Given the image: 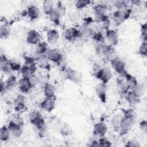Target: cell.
<instances>
[{"label": "cell", "instance_id": "cell-1", "mask_svg": "<svg viewBox=\"0 0 147 147\" xmlns=\"http://www.w3.org/2000/svg\"><path fill=\"white\" fill-rule=\"evenodd\" d=\"M62 71L65 78L73 83L79 84L82 82V74L79 71L67 67L62 68Z\"/></svg>", "mask_w": 147, "mask_h": 147}, {"label": "cell", "instance_id": "cell-2", "mask_svg": "<svg viewBox=\"0 0 147 147\" xmlns=\"http://www.w3.org/2000/svg\"><path fill=\"white\" fill-rule=\"evenodd\" d=\"M95 76L96 79L100 80L102 83L107 84L111 79L112 72L109 67L99 68L94 72Z\"/></svg>", "mask_w": 147, "mask_h": 147}, {"label": "cell", "instance_id": "cell-3", "mask_svg": "<svg viewBox=\"0 0 147 147\" xmlns=\"http://www.w3.org/2000/svg\"><path fill=\"white\" fill-rule=\"evenodd\" d=\"M113 69L121 76L124 77L127 73L125 68V63L118 57H117L110 61Z\"/></svg>", "mask_w": 147, "mask_h": 147}, {"label": "cell", "instance_id": "cell-4", "mask_svg": "<svg viewBox=\"0 0 147 147\" xmlns=\"http://www.w3.org/2000/svg\"><path fill=\"white\" fill-rule=\"evenodd\" d=\"M47 55L50 61L56 63L57 65L59 64L64 56V55L61 53L60 50L57 48H53L49 49L47 53Z\"/></svg>", "mask_w": 147, "mask_h": 147}, {"label": "cell", "instance_id": "cell-5", "mask_svg": "<svg viewBox=\"0 0 147 147\" xmlns=\"http://www.w3.org/2000/svg\"><path fill=\"white\" fill-rule=\"evenodd\" d=\"M135 121L127 117H123L120 125L119 129V134L121 136H123L127 133L131 129Z\"/></svg>", "mask_w": 147, "mask_h": 147}, {"label": "cell", "instance_id": "cell-6", "mask_svg": "<svg viewBox=\"0 0 147 147\" xmlns=\"http://www.w3.org/2000/svg\"><path fill=\"white\" fill-rule=\"evenodd\" d=\"M64 37L68 41H75L78 38L81 37L82 35L79 29L71 27L64 30Z\"/></svg>", "mask_w": 147, "mask_h": 147}, {"label": "cell", "instance_id": "cell-7", "mask_svg": "<svg viewBox=\"0 0 147 147\" xmlns=\"http://www.w3.org/2000/svg\"><path fill=\"white\" fill-rule=\"evenodd\" d=\"M95 90L96 94L98 96V98L100 99V100L102 103H105L107 100V91L106 84L100 82L96 85Z\"/></svg>", "mask_w": 147, "mask_h": 147}, {"label": "cell", "instance_id": "cell-8", "mask_svg": "<svg viewBox=\"0 0 147 147\" xmlns=\"http://www.w3.org/2000/svg\"><path fill=\"white\" fill-rule=\"evenodd\" d=\"M107 132V126L103 122H99L95 123L94 126L93 134L99 138L105 137Z\"/></svg>", "mask_w": 147, "mask_h": 147}, {"label": "cell", "instance_id": "cell-9", "mask_svg": "<svg viewBox=\"0 0 147 147\" xmlns=\"http://www.w3.org/2000/svg\"><path fill=\"white\" fill-rule=\"evenodd\" d=\"M10 134L14 137L19 138L22 133V126L13 120H10L7 125Z\"/></svg>", "mask_w": 147, "mask_h": 147}, {"label": "cell", "instance_id": "cell-10", "mask_svg": "<svg viewBox=\"0 0 147 147\" xmlns=\"http://www.w3.org/2000/svg\"><path fill=\"white\" fill-rule=\"evenodd\" d=\"M105 39L111 46L116 45L119 41V36L117 32L115 30L108 29L106 30Z\"/></svg>", "mask_w": 147, "mask_h": 147}, {"label": "cell", "instance_id": "cell-11", "mask_svg": "<svg viewBox=\"0 0 147 147\" xmlns=\"http://www.w3.org/2000/svg\"><path fill=\"white\" fill-rule=\"evenodd\" d=\"M41 36L40 33L36 30H30L26 36V42L31 45H37L40 42Z\"/></svg>", "mask_w": 147, "mask_h": 147}, {"label": "cell", "instance_id": "cell-12", "mask_svg": "<svg viewBox=\"0 0 147 147\" xmlns=\"http://www.w3.org/2000/svg\"><path fill=\"white\" fill-rule=\"evenodd\" d=\"M37 65L43 69L50 71L51 66L50 64V61L48 59L47 55H41L36 60Z\"/></svg>", "mask_w": 147, "mask_h": 147}, {"label": "cell", "instance_id": "cell-13", "mask_svg": "<svg viewBox=\"0 0 147 147\" xmlns=\"http://www.w3.org/2000/svg\"><path fill=\"white\" fill-rule=\"evenodd\" d=\"M55 101L54 98H45L40 104V107L43 110L51 112L55 107Z\"/></svg>", "mask_w": 147, "mask_h": 147}, {"label": "cell", "instance_id": "cell-14", "mask_svg": "<svg viewBox=\"0 0 147 147\" xmlns=\"http://www.w3.org/2000/svg\"><path fill=\"white\" fill-rule=\"evenodd\" d=\"M95 51L99 55L106 57L109 52L113 48L111 45H107L105 43L95 44Z\"/></svg>", "mask_w": 147, "mask_h": 147}, {"label": "cell", "instance_id": "cell-15", "mask_svg": "<svg viewBox=\"0 0 147 147\" xmlns=\"http://www.w3.org/2000/svg\"><path fill=\"white\" fill-rule=\"evenodd\" d=\"M10 60H9L5 55L1 54L0 56V68L2 71L7 74L13 71L10 68Z\"/></svg>", "mask_w": 147, "mask_h": 147}, {"label": "cell", "instance_id": "cell-16", "mask_svg": "<svg viewBox=\"0 0 147 147\" xmlns=\"http://www.w3.org/2000/svg\"><path fill=\"white\" fill-rule=\"evenodd\" d=\"M125 100L131 105L138 104L141 101V98L136 95L131 90H129L124 96Z\"/></svg>", "mask_w": 147, "mask_h": 147}, {"label": "cell", "instance_id": "cell-17", "mask_svg": "<svg viewBox=\"0 0 147 147\" xmlns=\"http://www.w3.org/2000/svg\"><path fill=\"white\" fill-rule=\"evenodd\" d=\"M40 14V9L36 5H30L27 10V15L30 21H34L37 19Z\"/></svg>", "mask_w": 147, "mask_h": 147}, {"label": "cell", "instance_id": "cell-18", "mask_svg": "<svg viewBox=\"0 0 147 147\" xmlns=\"http://www.w3.org/2000/svg\"><path fill=\"white\" fill-rule=\"evenodd\" d=\"M18 87L19 90L24 94H26L30 91L32 87L28 82V79L22 78L18 82Z\"/></svg>", "mask_w": 147, "mask_h": 147}, {"label": "cell", "instance_id": "cell-19", "mask_svg": "<svg viewBox=\"0 0 147 147\" xmlns=\"http://www.w3.org/2000/svg\"><path fill=\"white\" fill-rule=\"evenodd\" d=\"M123 118L122 114H117L114 115L111 120V123L114 130L116 132H119L121 121Z\"/></svg>", "mask_w": 147, "mask_h": 147}, {"label": "cell", "instance_id": "cell-20", "mask_svg": "<svg viewBox=\"0 0 147 147\" xmlns=\"http://www.w3.org/2000/svg\"><path fill=\"white\" fill-rule=\"evenodd\" d=\"M59 38V34L56 29H49L47 32V40L50 44L56 43Z\"/></svg>", "mask_w": 147, "mask_h": 147}, {"label": "cell", "instance_id": "cell-21", "mask_svg": "<svg viewBox=\"0 0 147 147\" xmlns=\"http://www.w3.org/2000/svg\"><path fill=\"white\" fill-rule=\"evenodd\" d=\"M117 89L119 95L123 97L129 90L125 82L122 79H118L117 82Z\"/></svg>", "mask_w": 147, "mask_h": 147}, {"label": "cell", "instance_id": "cell-22", "mask_svg": "<svg viewBox=\"0 0 147 147\" xmlns=\"http://www.w3.org/2000/svg\"><path fill=\"white\" fill-rule=\"evenodd\" d=\"M107 6L103 3H98L94 6L93 10L95 16H102L107 15Z\"/></svg>", "mask_w": 147, "mask_h": 147}, {"label": "cell", "instance_id": "cell-23", "mask_svg": "<svg viewBox=\"0 0 147 147\" xmlns=\"http://www.w3.org/2000/svg\"><path fill=\"white\" fill-rule=\"evenodd\" d=\"M125 83L126 84L129 89V90H132L133 88L138 83L137 79L136 78L135 76L131 75L130 74L127 73L125 75Z\"/></svg>", "mask_w": 147, "mask_h": 147}, {"label": "cell", "instance_id": "cell-24", "mask_svg": "<svg viewBox=\"0 0 147 147\" xmlns=\"http://www.w3.org/2000/svg\"><path fill=\"white\" fill-rule=\"evenodd\" d=\"M44 94L45 98H55V88L52 84L48 83L43 87Z\"/></svg>", "mask_w": 147, "mask_h": 147}, {"label": "cell", "instance_id": "cell-25", "mask_svg": "<svg viewBox=\"0 0 147 147\" xmlns=\"http://www.w3.org/2000/svg\"><path fill=\"white\" fill-rule=\"evenodd\" d=\"M5 85L6 90H12L18 86V82L17 78L12 75H10L5 81Z\"/></svg>", "mask_w": 147, "mask_h": 147}, {"label": "cell", "instance_id": "cell-26", "mask_svg": "<svg viewBox=\"0 0 147 147\" xmlns=\"http://www.w3.org/2000/svg\"><path fill=\"white\" fill-rule=\"evenodd\" d=\"M36 69H37V68H31V67H29L24 65L21 67V68L20 69V72H21L22 78L28 79L30 76H31L32 75L34 74Z\"/></svg>", "mask_w": 147, "mask_h": 147}, {"label": "cell", "instance_id": "cell-27", "mask_svg": "<svg viewBox=\"0 0 147 147\" xmlns=\"http://www.w3.org/2000/svg\"><path fill=\"white\" fill-rule=\"evenodd\" d=\"M82 37L90 38L92 37L94 34V32L91 28H90L88 25H83L82 26L80 29H79Z\"/></svg>", "mask_w": 147, "mask_h": 147}, {"label": "cell", "instance_id": "cell-28", "mask_svg": "<svg viewBox=\"0 0 147 147\" xmlns=\"http://www.w3.org/2000/svg\"><path fill=\"white\" fill-rule=\"evenodd\" d=\"M54 2L52 0H45L42 2V10L44 13L48 16L50 13L54 9Z\"/></svg>", "mask_w": 147, "mask_h": 147}, {"label": "cell", "instance_id": "cell-29", "mask_svg": "<svg viewBox=\"0 0 147 147\" xmlns=\"http://www.w3.org/2000/svg\"><path fill=\"white\" fill-rule=\"evenodd\" d=\"M50 21L53 23L54 25L56 26H59L60 24V16L58 12L56 10V9L54 8V9L50 13V14L48 15Z\"/></svg>", "mask_w": 147, "mask_h": 147}, {"label": "cell", "instance_id": "cell-30", "mask_svg": "<svg viewBox=\"0 0 147 147\" xmlns=\"http://www.w3.org/2000/svg\"><path fill=\"white\" fill-rule=\"evenodd\" d=\"M10 133L7 126L4 125L0 129V140L1 141L6 142L7 141L10 136Z\"/></svg>", "mask_w": 147, "mask_h": 147}, {"label": "cell", "instance_id": "cell-31", "mask_svg": "<svg viewBox=\"0 0 147 147\" xmlns=\"http://www.w3.org/2000/svg\"><path fill=\"white\" fill-rule=\"evenodd\" d=\"M145 90L146 88L145 84L142 83H138L133 88V89L131 91L136 95L141 98L145 94Z\"/></svg>", "mask_w": 147, "mask_h": 147}, {"label": "cell", "instance_id": "cell-32", "mask_svg": "<svg viewBox=\"0 0 147 147\" xmlns=\"http://www.w3.org/2000/svg\"><path fill=\"white\" fill-rule=\"evenodd\" d=\"M41 118H42V117L41 113L37 110L32 111L29 114V121L33 125H34L36 123V122Z\"/></svg>", "mask_w": 147, "mask_h": 147}, {"label": "cell", "instance_id": "cell-33", "mask_svg": "<svg viewBox=\"0 0 147 147\" xmlns=\"http://www.w3.org/2000/svg\"><path fill=\"white\" fill-rule=\"evenodd\" d=\"M36 49L37 52L38 53V54L40 55H47L48 51L49 50V48H48V44L45 41L39 42L37 45V46L36 47Z\"/></svg>", "mask_w": 147, "mask_h": 147}, {"label": "cell", "instance_id": "cell-34", "mask_svg": "<svg viewBox=\"0 0 147 147\" xmlns=\"http://www.w3.org/2000/svg\"><path fill=\"white\" fill-rule=\"evenodd\" d=\"M113 20L114 24L117 26L120 25L125 21L126 20L125 18V17L118 10H115V11H114L113 14Z\"/></svg>", "mask_w": 147, "mask_h": 147}, {"label": "cell", "instance_id": "cell-35", "mask_svg": "<svg viewBox=\"0 0 147 147\" xmlns=\"http://www.w3.org/2000/svg\"><path fill=\"white\" fill-rule=\"evenodd\" d=\"M10 33V29L8 24L5 23L2 25L0 28V37L2 38H7L9 36Z\"/></svg>", "mask_w": 147, "mask_h": 147}, {"label": "cell", "instance_id": "cell-36", "mask_svg": "<svg viewBox=\"0 0 147 147\" xmlns=\"http://www.w3.org/2000/svg\"><path fill=\"white\" fill-rule=\"evenodd\" d=\"M121 111L123 117L136 120V113L133 109H122Z\"/></svg>", "mask_w": 147, "mask_h": 147}, {"label": "cell", "instance_id": "cell-37", "mask_svg": "<svg viewBox=\"0 0 147 147\" xmlns=\"http://www.w3.org/2000/svg\"><path fill=\"white\" fill-rule=\"evenodd\" d=\"M24 65L31 68H37L36 61L34 58H33L30 56H24Z\"/></svg>", "mask_w": 147, "mask_h": 147}, {"label": "cell", "instance_id": "cell-38", "mask_svg": "<svg viewBox=\"0 0 147 147\" xmlns=\"http://www.w3.org/2000/svg\"><path fill=\"white\" fill-rule=\"evenodd\" d=\"M92 38L94 41L95 44L105 43V37H104L100 32L94 33Z\"/></svg>", "mask_w": 147, "mask_h": 147}, {"label": "cell", "instance_id": "cell-39", "mask_svg": "<svg viewBox=\"0 0 147 147\" xmlns=\"http://www.w3.org/2000/svg\"><path fill=\"white\" fill-rule=\"evenodd\" d=\"M140 38L142 42H147V24L144 23L141 26Z\"/></svg>", "mask_w": 147, "mask_h": 147}, {"label": "cell", "instance_id": "cell-40", "mask_svg": "<svg viewBox=\"0 0 147 147\" xmlns=\"http://www.w3.org/2000/svg\"><path fill=\"white\" fill-rule=\"evenodd\" d=\"M60 133L63 136H68L71 134L72 129L67 123H64L60 129Z\"/></svg>", "mask_w": 147, "mask_h": 147}, {"label": "cell", "instance_id": "cell-41", "mask_svg": "<svg viewBox=\"0 0 147 147\" xmlns=\"http://www.w3.org/2000/svg\"><path fill=\"white\" fill-rule=\"evenodd\" d=\"M28 80L32 88L36 87L39 84V78L38 76L34 74L30 76L28 78Z\"/></svg>", "mask_w": 147, "mask_h": 147}, {"label": "cell", "instance_id": "cell-42", "mask_svg": "<svg viewBox=\"0 0 147 147\" xmlns=\"http://www.w3.org/2000/svg\"><path fill=\"white\" fill-rule=\"evenodd\" d=\"M55 9L57 10V11L58 12L60 17L65 16V14L66 13V8H65V6L63 5V4L62 3V2L61 1L57 2V6Z\"/></svg>", "mask_w": 147, "mask_h": 147}, {"label": "cell", "instance_id": "cell-43", "mask_svg": "<svg viewBox=\"0 0 147 147\" xmlns=\"http://www.w3.org/2000/svg\"><path fill=\"white\" fill-rule=\"evenodd\" d=\"M91 3V1L89 0H79L77 1L75 3V6L78 9H82L90 5Z\"/></svg>", "mask_w": 147, "mask_h": 147}, {"label": "cell", "instance_id": "cell-44", "mask_svg": "<svg viewBox=\"0 0 147 147\" xmlns=\"http://www.w3.org/2000/svg\"><path fill=\"white\" fill-rule=\"evenodd\" d=\"M138 53L140 55L146 57L147 56V42H142L138 49Z\"/></svg>", "mask_w": 147, "mask_h": 147}, {"label": "cell", "instance_id": "cell-45", "mask_svg": "<svg viewBox=\"0 0 147 147\" xmlns=\"http://www.w3.org/2000/svg\"><path fill=\"white\" fill-rule=\"evenodd\" d=\"M99 146H103V147H109L111 146V142L107 140V138H105V137H100L98 140Z\"/></svg>", "mask_w": 147, "mask_h": 147}, {"label": "cell", "instance_id": "cell-46", "mask_svg": "<svg viewBox=\"0 0 147 147\" xmlns=\"http://www.w3.org/2000/svg\"><path fill=\"white\" fill-rule=\"evenodd\" d=\"M126 147H140L141 144L139 141L135 140H131L128 141L125 145Z\"/></svg>", "mask_w": 147, "mask_h": 147}, {"label": "cell", "instance_id": "cell-47", "mask_svg": "<svg viewBox=\"0 0 147 147\" xmlns=\"http://www.w3.org/2000/svg\"><path fill=\"white\" fill-rule=\"evenodd\" d=\"M10 68L12 71H20L21 68V66L19 63L16 61H11L10 62Z\"/></svg>", "mask_w": 147, "mask_h": 147}, {"label": "cell", "instance_id": "cell-48", "mask_svg": "<svg viewBox=\"0 0 147 147\" xmlns=\"http://www.w3.org/2000/svg\"><path fill=\"white\" fill-rule=\"evenodd\" d=\"M68 18L71 21H76L80 19V14L78 12H72L69 14Z\"/></svg>", "mask_w": 147, "mask_h": 147}, {"label": "cell", "instance_id": "cell-49", "mask_svg": "<svg viewBox=\"0 0 147 147\" xmlns=\"http://www.w3.org/2000/svg\"><path fill=\"white\" fill-rule=\"evenodd\" d=\"M39 78V84L42 87L48 83V79L45 75H40L38 76Z\"/></svg>", "mask_w": 147, "mask_h": 147}, {"label": "cell", "instance_id": "cell-50", "mask_svg": "<svg viewBox=\"0 0 147 147\" xmlns=\"http://www.w3.org/2000/svg\"><path fill=\"white\" fill-rule=\"evenodd\" d=\"M139 126L141 131L144 133H146L147 131V121L145 119L142 120L140 123Z\"/></svg>", "mask_w": 147, "mask_h": 147}, {"label": "cell", "instance_id": "cell-51", "mask_svg": "<svg viewBox=\"0 0 147 147\" xmlns=\"http://www.w3.org/2000/svg\"><path fill=\"white\" fill-rule=\"evenodd\" d=\"M25 103V97L22 95H19L17 96L14 100L15 106Z\"/></svg>", "mask_w": 147, "mask_h": 147}, {"label": "cell", "instance_id": "cell-52", "mask_svg": "<svg viewBox=\"0 0 147 147\" xmlns=\"http://www.w3.org/2000/svg\"><path fill=\"white\" fill-rule=\"evenodd\" d=\"M6 90V85H5V81L1 79L0 81V92L1 94H3V92H5Z\"/></svg>", "mask_w": 147, "mask_h": 147}, {"label": "cell", "instance_id": "cell-53", "mask_svg": "<svg viewBox=\"0 0 147 147\" xmlns=\"http://www.w3.org/2000/svg\"><path fill=\"white\" fill-rule=\"evenodd\" d=\"M89 146H94V147L99 146L98 140H92V141L90 142Z\"/></svg>", "mask_w": 147, "mask_h": 147}]
</instances>
